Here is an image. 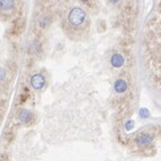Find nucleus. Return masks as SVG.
Listing matches in <instances>:
<instances>
[{
    "instance_id": "nucleus-1",
    "label": "nucleus",
    "mask_w": 161,
    "mask_h": 161,
    "mask_svg": "<svg viewBox=\"0 0 161 161\" xmlns=\"http://www.w3.org/2000/svg\"><path fill=\"white\" fill-rule=\"evenodd\" d=\"M69 23L72 26L78 27L80 25L83 24L85 19H86V13L82 8H79V7H75V8L71 9V11L69 13Z\"/></svg>"
},
{
    "instance_id": "nucleus-2",
    "label": "nucleus",
    "mask_w": 161,
    "mask_h": 161,
    "mask_svg": "<svg viewBox=\"0 0 161 161\" xmlns=\"http://www.w3.org/2000/svg\"><path fill=\"white\" fill-rule=\"evenodd\" d=\"M31 85L34 89H42L45 85V78L44 75H40V73H36L31 78Z\"/></svg>"
},
{
    "instance_id": "nucleus-3",
    "label": "nucleus",
    "mask_w": 161,
    "mask_h": 161,
    "mask_svg": "<svg viewBox=\"0 0 161 161\" xmlns=\"http://www.w3.org/2000/svg\"><path fill=\"white\" fill-rule=\"evenodd\" d=\"M135 142L139 145H148L152 142V136L150 134H140L135 139Z\"/></svg>"
},
{
    "instance_id": "nucleus-4",
    "label": "nucleus",
    "mask_w": 161,
    "mask_h": 161,
    "mask_svg": "<svg viewBox=\"0 0 161 161\" xmlns=\"http://www.w3.org/2000/svg\"><path fill=\"white\" fill-rule=\"evenodd\" d=\"M110 63L115 68H121L124 64V58L119 53H115L110 59Z\"/></svg>"
},
{
    "instance_id": "nucleus-5",
    "label": "nucleus",
    "mask_w": 161,
    "mask_h": 161,
    "mask_svg": "<svg viewBox=\"0 0 161 161\" xmlns=\"http://www.w3.org/2000/svg\"><path fill=\"white\" fill-rule=\"evenodd\" d=\"M114 88H115V90L117 92H124L127 88L126 81L123 80V79H118V80H116L115 85H114Z\"/></svg>"
},
{
    "instance_id": "nucleus-6",
    "label": "nucleus",
    "mask_w": 161,
    "mask_h": 161,
    "mask_svg": "<svg viewBox=\"0 0 161 161\" xmlns=\"http://www.w3.org/2000/svg\"><path fill=\"white\" fill-rule=\"evenodd\" d=\"M32 118V114L26 109H23L20 113H19V119L23 122V123H27Z\"/></svg>"
},
{
    "instance_id": "nucleus-7",
    "label": "nucleus",
    "mask_w": 161,
    "mask_h": 161,
    "mask_svg": "<svg viewBox=\"0 0 161 161\" xmlns=\"http://www.w3.org/2000/svg\"><path fill=\"white\" fill-rule=\"evenodd\" d=\"M40 50H41V45H40V43H38V42H33V43L30 45V47H28V52H30V53H32V54L38 53V52H40Z\"/></svg>"
},
{
    "instance_id": "nucleus-8",
    "label": "nucleus",
    "mask_w": 161,
    "mask_h": 161,
    "mask_svg": "<svg viewBox=\"0 0 161 161\" xmlns=\"http://www.w3.org/2000/svg\"><path fill=\"white\" fill-rule=\"evenodd\" d=\"M0 5H1V8L5 10V9H11L14 7V1H11V0H1L0 1Z\"/></svg>"
},
{
    "instance_id": "nucleus-9",
    "label": "nucleus",
    "mask_w": 161,
    "mask_h": 161,
    "mask_svg": "<svg viewBox=\"0 0 161 161\" xmlns=\"http://www.w3.org/2000/svg\"><path fill=\"white\" fill-rule=\"evenodd\" d=\"M48 18L46 16H44V17H42V18L40 19V22H38V25H40V27H42V28H45L46 26L48 25Z\"/></svg>"
},
{
    "instance_id": "nucleus-10",
    "label": "nucleus",
    "mask_w": 161,
    "mask_h": 161,
    "mask_svg": "<svg viewBox=\"0 0 161 161\" xmlns=\"http://www.w3.org/2000/svg\"><path fill=\"white\" fill-rule=\"evenodd\" d=\"M149 110L148 109H145V108H142V109H140V116L141 117H143V118H147V117H149Z\"/></svg>"
},
{
    "instance_id": "nucleus-11",
    "label": "nucleus",
    "mask_w": 161,
    "mask_h": 161,
    "mask_svg": "<svg viewBox=\"0 0 161 161\" xmlns=\"http://www.w3.org/2000/svg\"><path fill=\"white\" fill-rule=\"evenodd\" d=\"M133 124H134V123H133L132 121H129L126 124H125V129H126L127 131H130V130H131L132 127H133Z\"/></svg>"
},
{
    "instance_id": "nucleus-12",
    "label": "nucleus",
    "mask_w": 161,
    "mask_h": 161,
    "mask_svg": "<svg viewBox=\"0 0 161 161\" xmlns=\"http://www.w3.org/2000/svg\"><path fill=\"white\" fill-rule=\"evenodd\" d=\"M1 79H3V80L5 79V69H3V68L1 69Z\"/></svg>"
}]
</instances>
